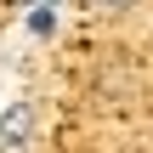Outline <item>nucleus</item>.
<instances>
[{
    "instance_id": "f03ea898",
    "label": "nucleus",
    "mask_w": 153,
    "mask_h": 153,
    "mask_svg": "<svg viewBox=\"0 0 153 153\" xmlns=\"http://www.w3.org/2000/svg\"><path fill=\"white\" fill-rule=\"evenodd\" d=\"M97 6H108V11H125V6H136V0H97Z\"/></svg>"
},
{
    "instance_id": "7ed1b4c3",
    "label": "nucleus",
    "mask_w": 153,
    "mask_h": 153,
    "mask_svg": "<svg viewBox=\"0 0 153 153\" xmlns=\"http://www.w3.org/2000/svg\"><path fill=\"white\" fill-rule=\"evenodd\" d=\"M6 6H51V0H6Z\"/></svg>"
},
{
    "instance_id": "f257e3e1",
    "label": "nucleus",
    "mask_w": 153,
    "mask_h": 153,
    "mask_svg": "<svg viewBox=\"0 0 153 153\" xmlns=\"http://www.w3.org/2000/svg\"><path fill=\"white\" fill-rule=\"evenodd\" d=\"M28 131H34V108H28V102L6 108V114H0V153H6V148H23Z\"/></svg>"
}]
</instances>
